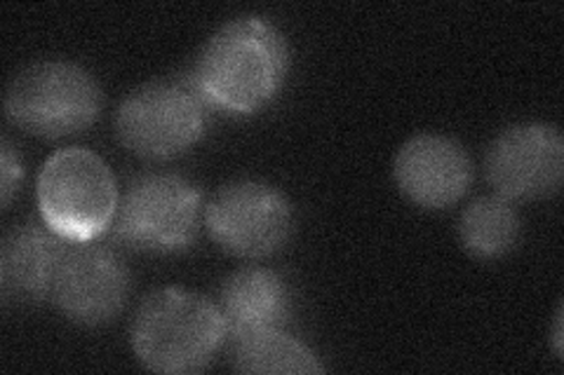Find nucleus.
<instances>
[{
    "label": "nucleus",
    "mask_w": 564,
    "mask_h": 375,
    "mask_svg": "<svg viewBox=\"0 0 564 375\" xmlns=\"http://www.w3.org/2000/svg\"><path fill=\"white\" fill-rule=\"evenodd\" d=\"M288 70L285 35L263 16L247 14L212 33L188 80L209 109L252 115L275 99Z\"/></svg>",
    "instance_id": "nucleus-1"
},
{
    "label": "nucleus",
    "mask_w": 564,
    "mask_h": 375,
    "mask_svg": "<svg viewBox=\"0 0 564 375\" xmlns=\"http://www.w3.org/2000/svg\"><path fill=\"white\" fill-rule=\"evenodd\" d=\"M217 302L180 287L158 289L141 302L132 321L139 364L165 375L200 373L226 343Z\"/></svg>",
    "instance_id": "nucleus-2"
},
{
    "label": "nucleus",
    "mask_w": 564,
    "mask_h": 375,
    "mask_svg": "<svg viewBox=\"0 0 564 375\" xmlns=\"http://www.w3.org/2000/svg\"><path fill=\"white\" fill-rule=\"evenodd\" d=\"M35 200L43 223L66 242H95L116 221L118 184L87 148H62L41 169Z\"/></svg>",
    "instance_id": "nucleus-3"
},
{
    "label": "nucleus",
    "mask_w": 564,
    "mask_h": 375,
    "mask_svg": "<svg viewBox=\"0 0 564 375\" xmlns=\"http://www.w3.org/2000/svg\"><path fill=\"white\" fill-rule=\"evenodd\" d=\"M101 87L74 62H35L17 74L6 95L8 120L33 136L66 139L85 132L101 113Z\"/></svg>",
    "instance_id": "nucleus-4"
},
{
    "label": "nucleus",
    "mask_w": 564,
    "mask_h": 375,
    "mask_svg": "<svg viewBox=\"0 0 564 375\" xmlns=\"http://www.w3.org/2000/svg\"><path fill=\"white\" fill-rule=\"evenodd\" d=\"M200 190L176 174L134 178L118 202L116 238L134 252L176 254L198 238Z\"/></svg>",
    "instance_id": "nucleus-5"
},
{
    "label": "nucleus",
    "mask_w": 564,
    "mask_h": 375,
    "mask_svg": "<svg viewBox=\"0 0 564 375\" xmlns=\"http://www.w3.org/2000/svg\"><path fill=\"white\" fill-rule=\"evenodd\" d=\"M209 106L191 80L147 82L118 106L120 144L144 159H172L198 144Z\"/></svg>",
    "instance_id": "nucleus-6"
},
{
    "label": "nucleus",
    "mask_w": 564,
    "mask_h": 375,
    "mask_svg": "<svg viewBox=\"0 0 564 375\" xmlns=\"http://www.w3.org/2000/svg\"><path fill=\"white\" fill-rule=\"evenodd\" d=\"M203 219L219 249L250 261L267 258L285 246L294 225L285 195L254 178L221 186L209 198Z\"/></svg>",
    "instance_id": "nucleus-7"
},
{
    "label": "nucleus",
    "mask_w": 564,
    "mask_h": 375,
    "mask_svg": "<svg viewBox=\"0 0 564 375\" xmlns=\"http://www.w3.org/2000/svg\"><path fill=\"white\" fill-rule=\"evenodd\" d=\"M130 273L113 249L95 242H66L50 298L80 327L113 321L128 302Z\"/></svg>",
    "instance_id": "nucleus-8"
},
{
    "label": "nucleus",
    "mask_w": 564,
    "mask_h": 375,
    "mask_svg": "<svg viewBox=\"0 0 564 375\" xmlns=\"http://www.w3.org/2000/svg\"><path fill=\"white\" fill-rule=\"evenodd\" d=\"M487 181L510 202L555 195L564 174V141L545 122H522L503 130L487 151Z\"/></svg>",
    "instance_id": "nucleus-9"
},
{
    "label": "nucleus",
    "mask_w": 564,
    "mask_h": 375,
    "mask_svg": "<svg viewBox=\"0 0 564 375\" xmlns=\"http://www.w3.org/2000/svg\"><path fill=\"white\" fill-rule=\"evenodd\" d=\"M393 176L414 207L443 211L464 198L473 181L466 148L445 134H416L395 155Z\"/></svg>",
    "instance_id": "nucleus-10"
},
{
    "label": "nucleus",
    "mask_w": 564,
    "mask_h": 375,
    "mask_svg": "<svg viewBox=\"0 0 564 375\" xmlns=\"http://www.w3.org/2000/svg\"><path fill=\"white\" fill-rule=\"evenodd\" d=\"M66 240L45 223L14 225L0 244V296L6 306L26 308L50 296Z\"/></svg>",
    "instance_id": "nucleus-11"
},
{
    "label": "nucleus",
    "mask_w": 564,
    "mask_h": 375,
    "mask_svg": "<svg viewBox=\"0 0 564 375\" xmlns=\"http://www.w3.org/2000/svg\"><path fill=\"white\" fill-rule=\"evenodd\" d=\"M219 312L231 343L259 333L282 331L292 315L285 279L267 267H242L224 282Z\"/></svg>",
    "instance_id": "nucleus-12"
},
{
    "label": "nucleus",
    "mask_w": 564,
    "mask_h": 375,
    "mask_svg": "<svg viewBox=\"0 0 564 375\" xmlns=\"http://www.w3.org/2000/svg\"><path fill=\"white\" fill-rule=\"evenodd\" d=\"M520 217L513 202L501 195H485L470 202L458 219V242L478 261H497L516 249Z\"/></svg>",
    "instance_id": "nucleus-13"
},
{
    "label": "nucleus",
    "mask_w": 564,
    "mask_h": 375,
    "mask_svg": "<svg viewBox=\"0 0 564 375\" xmlns=\"http://www.w3.org/2000/svg\"><path fill=\"white\" fill-rule=\"evenodd\" d=\"M234 366L247 375H313L323 373L317 354L285 331L259 333L234 343Z\"/></svg>",
    "instance_id": "nucleus-14"
},
{
    "label": "nucleus",
    "mask_w": 564,
    "mask_h": 375,
    "mask_svg": "<svg viewBox=\"0 0 564 375\" xmlns=\"http://www.w3.org/2000/svg\"><path fill=\"white\" fill-rule=\"evenodd\" d=\"M22 178H24L22 157L17 155L10 139H3V144H0V200H3V207H10L12 195L17 192V188H20Z\"/></svg>",
    "instance_id": "nucleus-15"
},
{
    "label": "nucleus",
    "mask_w": 564,
    "mask_h": 375,
    "mask_svg": "<svg viewBox=\"0 0 564 375\" xmlns=\"http://www.w3.org/2000/svg\"><path fill=\"white\" fill-rule=\"evenodd\" d=\"M553 343H555V354H562V312H557V317H555Z\"/></svg>",
    "instance_id": "nucleus-16"
}]
</instances>
